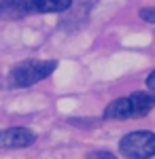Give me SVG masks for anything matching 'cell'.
<instances>
[{"instance_id":"1","label":"cell","mask_w":155,"mask_h":159,"mask_svg":"<svg viewBox=\"0 0 155 159\" xmlns=\"http://www.w3.org/2000/svg\"><path fill=\"white\" fill-rule=\"evenodd\" d=\"M155 108V93L151 91H136L132 96L113 100L104 108V119H140Z\"/></svg>"},{"instance_id":"2","label":"cell","mask_w":155,"mask_h":159,"mask_svg":"<svg viewBox=\"0 0 155 159\" xmlns=\"http://www.w3.org/2000/svg\"><path fill=\"white\" fill-rule=\"evenodd\" d=\"M58 61L55 60H26L19 61L11 68V72L7 74V83L9 87H32L40 81L49 79L51 74L55 72Z\"/></svg>"},{"instance_id":"3","label":"cell","mask_w":155,"mask_h":159,"mask_svg":"<svg viewBox=\"0 0 155 159\" xmlns=\"http://www.w3.org/2000/svg\"><path fill=\"white\" fill-rule=\"evenodd\" d=\"M72 7V0H17L9 7L0 9L2 19H21L28 15L43 13H64Z\"/></svg>"},{"instance_id":"4","label":"cell","mask_w":155,"mask_h":159,"mask_svg":"<svg viewBox=\"0 0 155 159\" xmlns=\"http://www.w3.org/2000/svg\"><path fill=\"white\" fill-rule=\"evenodd\" d=\"M119 153L128 159H151L155 155V134L149 129L125 134L119 142Z\"/></svg>"},{"instance_id":"5","label":"cell","mask_w":155,"mask_h":159,"mask_svg":"<svg viewBox=\"0 0 155 159\" xmlns=\"http://www.w3.org/2000/svg\"><path fill=\"white\" fill-rule=\"evenodd\" d=\"M36 142V132L28 127H9L0 132V148H26Z\"/></svg>"},{"instance_id":"6","label":"cell","mask_w":155,"mask_h":159,"mask_svg":"<svg viewBox=\"0 0 155 159\" xmlns=\"http://www.w3.org/2000/svg\"><path fill=\"white\" fill-rule=\"evenodd\" d=\"M140 19L143 21H147V24H155V7H144V9H140Z\"/></svg>"},{"instance_id":"7","label":"cell","mask_w":155,"mask_h":159,"mask_svg":"<svg viewBox=\"0 0 155 159\" xmlns=\"http://www.w3.org/2000/svg\"><path fill=\"white\" fill-rule=\"evenodd\" d=\"M147 87H149L151 91H155V70L149 74V76H147Z\"/></svg>"},{"instance_id":"8","label":"cell","mask_w":155,"mask_h":159,"mask_svg":"<svg viewBox=\"0 0 155 159\" xmlns=\"http://www.w3.org/2000/svg\"><path fill=\"white\" fill-rule=\"evenodd\" d=\"M92 159H117V157H113L110 153H94Z\"/></svg>"},{"instance_id":"9","label":"cell","mask_w":155,"mask_h":159,"mask_svg":"<svg viewBox=\"0 0 155 159\" xmlns=\"http://www.w3.org/2000/svg\"><path fill=\"white\" fill-rule=\"evenodd\" d=\"M13 2H17V0H0V9H4V7H9Z\"/></svg>"}]
</instances>
